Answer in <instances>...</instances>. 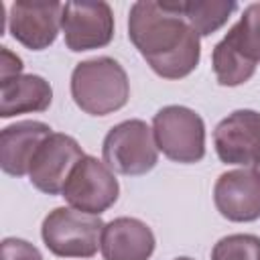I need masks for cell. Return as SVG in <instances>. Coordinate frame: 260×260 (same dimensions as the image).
Listing matches in <instances>:
<instances>
[{"mask_svg":"<svg viewBox=\"0 0 260 260\" xmlns=\"http://www.w3.org/2000/svg\"><path fill=\"white\" fill-rule=\"evenodd\" d=\"M128 39L162 79L187 77L201 59V37L183 16L181 2H134L128 12Z\"/></svg>","mask_w":260,"mask_h":260,"instance_id":"cell-1","label":"cell"},{"mask_svg":"<svg viewBox=\"0 0 260 260\" xmlns=\"http://www.w3.org/2000/svg\"><path fill=\"white\" fill-rule=\"evenodd\" d=\"M71 98L89 116H108L122 110L130 98L126 69L114 57H93L71 71Z\"/></svg>","mask_w":260,"mask_h":260,"instance_id":"cell-2","label":"cell"},{"mask_svg":"<svg viewBox=\"0 0 260 260\" xmlns=\"http://www.w3.org/2000/svg\"><path fill=\"white\" fill-rule=\"evenodd\" d=\"M104 225L100 215L55 207L43 219L41 238L49 252L59 258H91L102 248Z\"/></svg>","mask_w":260,"mask_h":260,"instance_id":"cell-3","label":"cell"},{"mask_svg":"<svg viewBox=\"0 0 260 260\" xmlns=\"http://www.w3.org/2000/svg\"><path fill=\"white\" fill-rule=\"evenodd\" d=\"M104 162L118 175L140 177L158 162V146L152 128L138 118L112 126L102 142Z\"/></svg>","mask_w":260,"mask_h":260,"instance_id":"cell-4","label":"cell"},{"mask_svg":"<svg viewBox=\"0 0 260 260\" xmlns=\"http://www.w3.org/2000/svg\"><path fill=\"white\" fill-rule=\"evenodd\" d=\"M158 150L181 165L199 162L205 156V122L187 106H165L152 118Z\"/></svg>","mask_w":260,"mask_h":260,"instance_id":"cell-5","label":"cell"},{"mask_svg":"<svg viewBox=\"0 0 260 260\" xmlns=\"http://www.w3.org/2000/svg\"><path fill=\"white\" fill-rule=\"evenodd\" d=\"M120 195V185L114 171L91 154H85L75 169L71 171L61 197L69 203V207L100 215L110 209Z\"/></svg>","mask_w":260,"mask_h":260,"instance_id":"cell-6","label":"cell"},{"mask_svg":"<svg viewBox=\"0 0 260 260\" xmlns=\"http://www.w3.org/2000/svg\"><path fill=\"white\" fill-rule=\"evenodd\" d=\"M83 156L85 152L73 136L53 132L37 148L30 162L28 181L41 193L61 195L71 171Z\"/></svg>","mask_w":260,"mask_h":260,"instance_id":"cell-7","label":"cell"},{"mask_svg":"<svg viewBox=\"0 0 260 260\" xmlns=\"http://www.w3.org/2000/svg\"><path fill=\"white\" fill-rule=\"evenodd\" d=\"M63 39L73 53L108 47L114 39V12L108 2H65Z\"/></svg>","mask_w":260,"mask_h":260,"instance_id":"cell-8","label":"cell"},{"mask_svg":"<svg viewBox=\"0 0 260 260\" xmlns=\"http://www.w3.org/2000/svg\"><path fill=\"white\" fill-rule=\"evenodd\" d=\"M215 154L223 165L260 167V112L236 110L213 130Z\"/></svg>","mask_w":260,"mask_h":260,"instance_id":"cell-9","label":"cell"},{"mask_svg":"<svg viewBox=\"0 0 260 260\" xmlns=\"http://www.w3.org/2000/svg\"><path fill=\"white\" fill-rule=\"evenodd\" d=\"M8 32L14 41L30 51H43L51 47L63 24L61 2H32L16 0L10 4L6 16Z\"/></svg>","mask_w":260,"mask_h":260,"instance_id":"cell-10","label":"cell"},{"mask_svg":"<svg viewBox=\"0 0 260 260\" xmlns=\"http://www.w3.org/2000/svg\"><path fill=\"white\" fill-rule=\"evenodd\" d=\"M213 203L221 217L236 223L260 219V173L258 169H234L217 177Z\"/></svg>","mask_w":260,"mask_h":260,"instance_id":"cell-11","label":"cell"},{"mask_svg":"<svg viewBox=\"0 0 260 260\" xmlns=\"http://www.w3.org/2000/svg\"><path fill=\"white\" fill-rule=\"evenodd\" d=\"M53 128L39 120H20L0 132V167L10 177H24L30 171L32 156Z\"/></svg>","mask_w":260,"mask_h":260,"instance_id":"cell-12","label":"cell"},{"mask_svg":"<svg viewBox=\"0 0 260 260\" xmlns=\"http://www.w3.org/2000/svg\"><path fill=\"white\" fill-rule=\"evenodd\" d=\"M156 240L152 230L138 217H116L104 225L102 256L104 260H148Z\"/></svg>","mask_w":260,"mask_h":260,"instance_id":"cell-13","label":"cell"},{"mask_svg":"<svg viewBox=\"0 0 260 260\" xmlns=\"http://www.w3.org/2000/svg\"><path fill=\"white\" fill-rule=\"evenodd\" d=\"M51 102L53 87L37 73H20L0 81V118L45 112Z\"/></svg>","mask_w":260,"mask_h":260,"instance_id":"cell-14","label":"cell"},{"mask_svg":"<svg viewBox=\"0 0 260 260\" xmlns=\"http://www.w3.org/2000/svg\"><path fill=\"white\" fill-rule=\"evenodd\" d=\"M221 43L244 63L256 67L260 61V2L248 4L240 20L228 30Z\"/></svg>","mask_w":260,"mask_h":260,"instance_id":"cell-15","label":"cell"},{"mask_svg":"<svg viewBox=\"0 0 260 260\" xmlns=\"http://www.w3.org/2000/svg\"><path fill=\"white\" fill-rule=\"evenodd\" d=\"M183 16L195 28L199 37H209L219 30L230 16L238 10V2L234 0H183L181 2Z\"/></svg>","mask_w":260,"mask_h":260,"instance_id":"cell-16","label":"cell"},{"mask_svg":"<svg viewBox=\"0 0 260 260\" xmlns=\"http://www.w3.org/2000/svg\"><path fill=\"white\" fill-rule=\"evenodd\" d=\"M211 260H260V238L254 234H230L217 240Z\"/></svg>","mask_w":260,"mask_h":260,"instance_id":"cell-17","label":"cell"},{"mask_svg":"<svg viewBox=\"0 0 260 260\" xmlns=\"http://www.w3.org/2000/svg\"><path fill=\"white\" fill-rule=\"evenodd\" d=\"M2 260H43V254L37 246L22 238H4Z\"/></svg>","mask_w":260,"mask_h":260,"instance_id":"cell-18","label":"cell"},{"mask_svg":"<svg viewBox=\"0 0 260 260\" xmlns=\"http://www.w3.org/2000/svg\"><path fill=\"white\" fill-rule=\"evenodd\" d=\"M22 67H24L22 59L16 53H12L8 47L0 49V81L8 79V77H14V75H20Z\"/></svg>","mask_w":260,"mask_h":260,"instance_id":"cell-19","label":"cell"},{"mask_svg":"<svg viewBox=\"0 0 260 260\" xmlns=\"http://www.w3.org/2000/svg\"><path fill=\"white\" fill-rule=\"evenodd\" d=\"M175 260H193V258H189V256H179V258H175Z\"/></svg>","mask_w":260,"mask_h":260,"instance_id":"cell-20","label":"cell"},{"mask_svg":"<svg viewBox=\"0 0 260 260\" xmlns=\"http://www.w3.org/2000/svg\"><path fill=\"white\" fill-rule=\"evenodd\" d=\"M258 173H260V167H258Z\"/></svg>","mask_w":260,"mask_h":260,"instance_id":"cell-21","label":"cell"}]
</instances>
